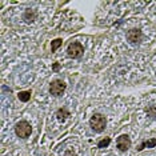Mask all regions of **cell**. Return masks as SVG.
<instances>
[{"label": "cell", "mask_w": 156, "mask_h": 156, "mask_svg": "<svg viewBox=\"0 0 156 156\" xmlns=\"http://www.w3.org/2000/svg\"><path fill=\"white\" fill-rule=\"evenodd\" d=\"M109 143H111V139H109V137H105V139H103L98 143V148H105L109 145Z\"/></svg>", "instance_id": "cell-10"}, {"label": "cell", "mask_w": 156, "mask_h": 156, "mask_svg": "<svg viewBox=\"0 0 156 156\" xmlns=\"http://www.w3.org/2000/svg\"><path fill=\"white\" fill-rule=\"evenodd\" d=\"M56 116H58V119L60 122H64V120H67L69 118V112L67 108H59L58 112H56Z\"/></svg>", "instance_id": "cell-8"}, {"label": "cell", "mask_w": 156, "mask_h": 156, "mask_svg": "<svg viewBox=\"0 0 156 156\" xmlns=\"http://www.w3.org/2000/svg\"><path fill=\"white\" fill-rule=\"evenodd\" d=\"M17 98H19L20 101H24L27 103L28 100L31 99V91H24V92H19V95H17Z\"/></svg>", "instance_id": "cell-9"}, {"label": "cell", "mask_w": 156, "mask_h": 156, "mask_svg": "<svg viewBox=\"0 0 156 156\" xmlns=\"http://www.w3.org/2000/svg\"><path fill=\"white\" fill-rule=\"evenodd\" d=\"M155 145H156V139H155V137H152V139H148V140L143 141V143L137 147V151H143L145 147H147V148H154Z\"/></svg>", "instance_id": "cell-7"}, {"label": "cell", "mask_w": 156, "mask_h": 156, "mask_svg": "<svg viewBox=\"0 0 156 156\" xmlns=\"http://www.w3.org/2000/svg\"><path fill=\"white\" fill-rule=\"evenodd\" d=\"M84 52V48L83 45H81L80 43H77V41H73V43H71L68 45V48H67V55L69 56V58H80L81 55H83Z\"/></svg>", "instance_id": "cell-3"}, {"label": "cell", "mask_w": 156, "mask_h": 156, "mask_svg": "<svg viewBox=\"0 0 156 156\" xmlns=\"http://www.w3.org/2000/svg\"><path fill=\"white\" fill-rule=\"evenodd\" d=\"M54 69L58 71V69H59V64H55V66H54Z\"/></svg>", "instance_id": "cell-13"}, {"label": "cell", "mask_w": 156, "mask_h": 156, "mask_svg": "<svg viewBox=\"0 0 156 156\" xmlns=\"http://www.w3.org/2000/svg\"><path fill=\"white\" fill-rule=\"evenodd\" d=\"M66 83L63 80H55L49 86V94L54 96H62L63 92L66 91Z\"/></svg>", "instance_id": "cell-4"}, {"label": "cell", "mask_w": 156, "mask_h": 156, "mask_svg": "<svg viewBox=\"0 0 156 156\" xmlns=\"http://www.w3.org/2000/svg\"><path fill=\"white\" fill-rule=\"evenodd\" d=\"M90 126L95 132H103L105 126H107V120H105V118L103 115H100V113H95L90 119Z\"/></svg>", "instance_id": "cell-1"}, {"label": "cell", "mask_w": 156, "mask_h": 156, "mask_svg": "<svg viewBox=\"0 0 156 156\" xmlns=\"http://www.w3.org/2000/svg\"><path fill=\"white\" fill-rule=\"evenodd\" d=\"M62 43H63V40H62V39H56V40L52 41V45H51L52 52H55L56 49H58V48L60 47V45H62Z\"/></svg>", "instance_id": "cell-11"}, {"label": "cell", "mask_w": 156, "mask_h": 156, "mask_svg": "<svg viewBox=\"0 0 156 156\" xmlns=\"http://www.w3.org/2000/svg\"><path fill=\"white\" fill-rule=\"evenodd\" d=\"M116 145H118L119 151H122V152L128 151L131 147V140H129L128 135H122V136H119L118 140H116Z\"/></svg>", "instance_id": "cell-5"}, {"label": "cell", "mask_w": 156, "mask_h": 156, "mask_svg": "<svg viewBox=\"0 0 156 156\" xmlns=\"http://www.w3.org/2000/svg\"><path fill=\"white\" fill-rule=\"evenodd\" d=\"M15 132L17 135V137H20V139H27V137L31 135V132H32V128H31L30 123L23 120V122H19L16 124Z\"/></svg>", "instance_id": "cell-2"}, {"label": "cell", "mask_w": 156, "mask_h": 156, "mask_svg": "<svg viewBox=\"0 0 156 156\" xmlns=\"http://www.w3.org/2000/svg\"><path fill=\"white\" fill-rule=\"evenodd\" d=\"M147 113L151 116L152 119H156V105H151L147 108Z\"/></svg>", "instance_id": "cell-12"}, {"label": "cell", "mask_w": 156, "mask_h": 156, "mask_svg": "<svg viewBox=\"0 0 156 156\" xmlns=\"http://www.w3.org/2000/svg\"><path fill=\"white\" fill-rule=\"evenodd\" d=\"M141 37H143V35H141V31L140 30H131V31L127 32V40L131 41L132 44L140 43Z\"/></svg>", "instance_id": "cell-6"}]
</instances>
